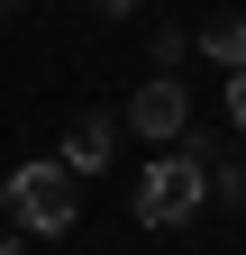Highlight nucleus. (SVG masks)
<instances>
[{"label":"nucleus","instance_id":"nucleus-5","mask_svg":"<svg viewBox=\"0 0 246 255\" xmlns=\"http://www.w3.org/2000/svg\"><path fill=\"white\" fill-rule=\"evenodd\" d=\"M201 55H210V64H228V73H237V64H246V18H237V9H219V18H201Z\"/></svg>","mask_w":246,"mask_h":255},{"label":"nucleus","instance_id":"nucleus-3","mask_svg":"<svg viewBox=\"0 0 246 255\" xmlns=\"http://www.w3.org/2000/svg\"><path fill=\"white\" fill-rule=\"evenodd\" d=\"M128 128H137L146 146H173L182 128H192V101H182V82L164 73V64H155V82H137V101H128Z\"/></svg>","mask_w":246,"mask_h":255},{"label":"nucleus","instance_id":"nucleus-4","mask_svg":"<svg viewBox=\"0 0 246 255\" xmlns=\"http://www.w3.org/2000/svg\"><path fill=\"white\" fill-rule=\"evenodd\" d=\"M110 146H119V128H110V119H73V128H64V164H73V173H101V164H110Z\"/></svg>","mask_w":246,"mask_h":255},{"label":"nucleus","instance_id":"nucleus-9","mask_svg":"<svg viewBox=\"0 0 246 255\" xmlns=\"http://www.w3.org/2000/svg\"><path fill=\"white\" fill-rule=\"evenodd\" d=\"M0 255H18V246H9V237H0Z\"/></svg>","mask_w":246,"mask_h":255},{"label":"nucleus","instance_id":"nucleus-6","mask_svg":"<svg viewBox=\"0 0 246 255\" xmlns=\"http://www.w3.org/2000/svg\"><path fill=\"white\" fill-rule=\"evenodd\" d=\"M228 119L246 128V64H237V73H228Z\"/></svg>","mask_w":246,"mask_h":255},{"label":"nucleus","instance_id":"nucleus-7","mask_svg":"<svg viewBox=\"0 0 246 255\" xmlns=\"http://www.w3.org/2000/svg\"><path fill=\"white\" fill-rule=\"evenodd\" d=\"M91 9H101V18H119V9H137V0H91Z\"/></svg>","mask_w":246,"mask_h":255},{"label":"nucleus","instance_id":"nucleus-1","mask_svg":"<svg viewBox=\"0 0 246 255\" xmlns=\"http://www.w3.org/2000/svg\"><path fill=\"white\" fill-rule=\"evenodd\" d=\"M0 201H9V219H18V228L64 237L73 219H82V173L64 164V155H46V164H18L9 182H0Z\"/></svg>","mask_w":246,"mask_h":255},{"label":"nucleus","instance_id":"nucleus-8","mask_svg":"<svg viewBox=\"0 0 246 255\" xmlns=\"http://www.w3.org/2000/svg\"><path fill=\"white\" fill-rule=\"evenodd\" d=\"M9 9H27V0H0V18H9Z\"/></svg>","mask_w":246,"mask_h":255},{"label":"nucleus","instance_id":"nucleus-2","mask_svg":"<svg viewBox=\"0 0 246 255\" xmlns=\"http://www.w3.org/2000/svg\"><path fill=\"white\" fill-rule=\"evenodd\" d=\"M210 201V182H201V155L192 146H155V164H146V182H137V228H182Z\"/></svg>","mask_w":246,"mask_h":255}]
</instances>
